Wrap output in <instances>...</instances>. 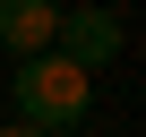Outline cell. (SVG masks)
Returning a JSON list of instances; mask_svg holds the SVG:
<instances>
[{"mask_svg": "<svg viewBox=\"0 0 146 137\" xmlns=\"http://www.w3.org/2000/svg\"><path fill=\"white\" fill-rule=\"evenodd\" d=\"M9 94H17V120H26V128L69 137V128L86 120V103H95V77H86V68H69L60 51H35V60H17Z\"/></svg>", "mask_w": 146, "mask_h": 137, "instance_id": "1", "label": "cell"}, {"mask_svg": "<svg viewBox=\"0 0 146 137\" xmlns=\"http://www.w3.org/2000/svg\"><path fill=\"white\" fill-rule=\"evenodd\" d=\"M120 43H129V26L112 17V9H60V26H52V51L69 60V68H112L120 60Z\"/></svg>", "mask_w": 146, "mask_h": 137, "instance_id": "2", "label": "cell"}, {"mask_svg": "<svg viewBox=\"0 0 146 137\" xmlns=\"http://www.w3.org/2000/svg\"><path fill=\"white\" fill-rule=\"evenodd\" d=\"M52 26H60V0H0V51L9 60L52 51Z\"/></svg>", "mask_w": 146, "mask_h": 137, "instance_id": "3", "label": "cell"}, {"mask_svg": "<svg viewBox=\"0 0 146 137\" xmlns=\"http://www.w3.org/2000/svg\"><path fill=\"white\" fill-rule=\"evenodd\" d=\"M0 137H43V128H26V120H17V128H0Z\"/></svg>", "mask_w": 146, "mask_h": 137, "instance_id": "4", "label": "cell"}]
</instances>
